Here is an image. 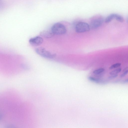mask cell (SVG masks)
Segmentation results:
<instances>
[{
  "mask_svg": "<svg viewBox=\"0 0 128 128\" xmlns=\"http://www.w3.org/2000/svg\"><path fill=\"white\" fill-rule=\"evenodd\" d=\"M51 30L54 35H62L64 34L66 32L65 26L62 24L58 22L52 26Z\"/></svg>",
  "mask_w": 128,
  "mask_h": 128,
  "instance_id": "cell-1",
  "label": "cell"
},
{
  "mask_svg": "<svg viewBox=\"0 0 128 128\" xmlns=\"http://www.w3.org/2000/svg\"><path fill=\"white\" fill-rule=\"evenodd\" d=\"M36 52L38 55L45 58H53L56 56L55 54H52L42 47H39L35 49Z\"/></svg>",
  "mask_w": 128,
  "mask_h": 128,
  "instance_id": "cell-2",
  "label": "cell"
},
{
  "mask_svg": "<svg viewBox=\"0 0 128 128\" xmlns=\"http://www.w3.org/2000/svg\"><path fill=\"white\" fill-rule=\"evenodd\" d=\"M90 29L89 24L84 22H79L75 26L76 32L78 33H82L89 31Z\"/></svg>",
  "mask_w": 128,
  "mask_h": 128,
  "instance_id": "cell-3",
  "label": "cell"
},
{
  "mask_svg": "<svg viewBox=\"0 0 128 128\" xmlns=\"http://www.w3.org/2000/svg\"><path fill=\"white\" fill-rule=\"evenodd\" d=\"M104 22L103 18L100 16H96L92 19L89 24L90 29H96L101 26Z\"/></svg>",
  "mask_w": 128,
  "mask_h": 128,
  "instance_id": "cell-4",
  "label": "cell"
},
{
  "mask_svg": "<svg viewBox=\"0 0 128 128\" xmlns=\"http://www.w3.org/2000/svg\"><path fill=\"white\" fill-rule=\"evenodd\" d=\"M43 41V39L42 37L40 36H36L30 38L29 42L32 46H38L42 44Z\"/></svg>",
  "mask_w": 128,
  "mask_h": 128,
  "instance_id": "cell-5",
  "label": "cell"
},
{
  "mask_svg": "<svg viewBox=\"0 0 128 128\" xmlns=\"http://www.w3.org/2000/svg\"><path fill=\"white\" fill-rule=\"evenodd\" d=\"M40 34L42 36L46 38H51L54 35L51 30L42 31L40 32Z\"/></svg>",
  "mask_w": 128,
  "mask_h": 128,
  "instance_id": "cell-6",
  "label": "cell"
},
{
  "mask_svg": "<svg viewBox=\"0 0 128 128\" xmlns=\"http://www.w3.org/2000/svg\"><path fill=\"white\" fill-rule=\"evenodd\" d=\"M116 14H112L108 16L105 20V22L106 23H108L110 22L114 19H115Z\"/></svg>",
  "mask_w": 128,
  "mask_h": 128,
  "instance_id": "cell-7",
  "label": "cell"
},
{
  "mask_svg": "<svg viewBox=\"0 0 128 128\" xmlns=\"http://www.w3.org/2000/svg\"><path fill=\"white\" fill-rule=\"evenodd\" d=\"M88 79L91 81L96 83H100L102 82V81L93 77L89 76L88 77Z\"/></svg>",
  "mask_w": 128,
  "mask_h": 128,
  "instance_id": "cell-8",
  "label": "cell"
},
{
  "mask_svg": "<svg viewBox=\"0 0 128 128\" xmlns=\"http://www.w3.org/2000/svg\"><path fill=\"white\" fill-rule=\"evenodd\" d=\"M104 71V68H101L94 70L93 72V74H95L98 75L102 73Z\"/></svg>",
  "mask_w": 128,
  "mask_h": 128,
  "instance_id": "cell-9",
  "label": "cell"
},
{
  "mask_svg": "<svg viewBox=\"0 0 128 128\" xmlns=\"http://www.w3.org/2000/svg\"><path fill=\"white\" fill-rule=\"evenodd\" d=\"M115 19L120 22H122L124 21L123 18L121 15L116 14Z\"/></svg>",
  "mask_w": 128,
  "mask_h": 128,
  "instance_id": "cell-10",
  "label": "cell"
},
{
  "mask_svg": "<svg viewBox=\"0 0 128 128\" xmlns=\"http://www.w3.org/2000/svg\"><path fill=\"white\" fill-rule=\"evenodd\" d=\"M121 70V68H119L116 69L110 72V75L117 74L120 72Z\"/></svg>",
  "mask_w": 128,
  "mask_h": 128,
  "instance_id": "cell-11",
  "label": "cell"
},
{
  "mask_svg": "<svg viewBox=\"0 0 128 128\" xmlns=\"http://www.w3.org/2000/svg\"><path fill=\"white\" fill-rule=\"evenodd\" d=\"M121 65V64L120 63H118L112 65L110 67L109 69L110 70H112L114 68H117L120 66Z\"/></svg>",
  "mask_w": 128,
  "mask_h": 128,
  "instance_id": "cell-12",
  "label": "cell"
},
{
  "mask_svg": "<svg viewBox=\"0 0 128 128\" xmlns=\"http://www.w3.org/2000/svg\"><path fill=\"white\" fill-rule=\"evenodd\" d=\"M128 68H126L124 69V70L123 71L124 72L122 74L120 77L121 78H122L124 76H126L128 73Z\"/></svg>",
  "mask_w": 128,
  "mask_h": 128,
  "instance_id": "cell-13",
  "label": "cell"
},
{
  "mask_svg": "<svg viewBox=\"0 0 128 128\" xmlns=\"http://www.w3.org/2000/svg\"><path fill=\"white\" fill-rule=\"evenodd\" d=\"M4 128H18L16 126L12 124H8Z\"/></svg>",
  "mask_w": 128,
  "mask_h": 128,
  "instance_id": "cell-14",
  "label": "cell"
},
{
  "mask_svg": "<svg viewBox=\"0 0 128 128\" xmlns=\"http://www.w3.org/2000/svg\"><path fill=\"white\" fill-rule=\"evenodd\" d=\"M110 76L108 77V78L110 79L115 78L116 77L118 76V74H112Z\"/></svg>",
  "mask_w": 128,
  "mask_h": 128,
  "instance_id": "cell-15",
  "label": "cell"
},
{
  "mask_svg": "<svg viewBox=\"0 0 128 128\" xmlns=\"http://www.w3.org/2000/svg\"><path fill=\"white\" fill-rule=\"evenodd\" d=\"M2 118V114L0 113V120Z\"/></svg>",
  "mask_w": 128,
  "mask_h": 128,
  "instance_id": "cell-16",
  "label": "cell"
}]
</instances>
